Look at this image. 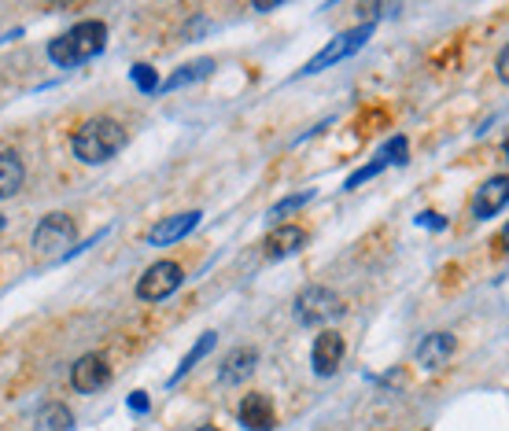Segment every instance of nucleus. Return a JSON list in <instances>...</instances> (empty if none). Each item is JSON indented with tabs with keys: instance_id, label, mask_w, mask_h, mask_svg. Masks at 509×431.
<instances>
[{
	"instance_id": "obj_1",
	"label": "nucleus",
	"mask_w": 509,
	"mask_h": 431,
	"mask_svg": "<svg viewBox=\"0 0 509 431\" xmlns=\"http://www.w3.org/2000/svg\"><path fill=\"white\" fill-rule=\"evenodd\" d=\"M104 45H107V22L85 19L48 41V59L55 67H81L89 59H97L104 52Z\"/></svg>"
},
{
	"instance_id": "obj_2",
	"label": "nucleus",
	"mask_w": 509,
	"mask_h": 431,
	"mask_svg": "<svg viewBox=\"0 0 509 431\" xmlns=\"http://www.w3.org/2000/svg\"><path fill=\"white\" fill-rule=\"evenodd\" d=\"M126 148V130H123V122H115V118H89L85 126L71 137V151H74V159L85 163V166H100L107 159H115L118 151Z\"/></svg>"
},
{
	"instance_id": "obj_3",
	"label": "nucleus",
	"mask_w": 509,
	"mask_h": 431,
	"mask_svg": "<svg viewBox=\"0 0 509 431\" xmlns=\"http://www.w3.org/2000/svg\"><path fill=\"white\" fill-rule=\"evenodd\" d=\"M344 310H347V302L333 288H321V284L303 288L295 295V302H292V317L299 325H307V328H321L328 321H340Z\"/></svg>"
},
{
	"instance_id": "obj_4",
	"label": "nucleus",
	"mask_w": 509,
	"mask_h": 431,
	"mask_svg": "<svg viewBox=\"0 0 509 431\" xmlns=\"http://www.w3.org/2000/svg\"><path fill=\"white\" fill-rule=\"evenodd\" d=\"M71 243H74V218L71 214H45L34 229V251L41 258H64L71 255Z\"/></svg>"
},
{
	"instance_id": "obj_5",
	"label": "nucleus",
	"mask_w": 509,
	"mask_h": 431,
	"mask_svg": "<svg viewBox=\"0 0 509 431\" xmlns=\"http://www.w3.org/2000/svg\"><path fill=\"white\" fill-rule=\"evenodd\" d=\"M373 30H377V22H369V19H366L362 26H354V30H347V34L333 38V41H328V45L310 59V63L303 67V74H321V71H328L333 63H344L347 55H354L358 48H362V45L373 38Z\"/></svg>"
},
{
	"instance_id": "obj_6",
	"label": "nucleus",
	"mask_w": 509,
	"mask_h": 431,
	"mask_svg": "<svg viewBox=\"0 0 509 431\" xmlns=\"http://www.w3.org/2000/svg\"><path fill=\"white\" fill-rule=\"evenodd\" d=\"M182 281H185V269L177 266V262H156V266H148L144 269V276L137 281V299L140 302H163V299H170L177 288H182Z\"/></svg>"
},
{
	"instance_id": "obj_7",
	"label": "nucleus",
	"mask_w": 509,
	"mask_h": 431,
	"mask_svg": "<svg viewBox=\"0 0 509 431\" xmlns=\"http://www.w3.org/2000/svg\"><path fill=\"white\" fill-rule=\"evenodd\" d=\"M340 365H344V335L325 328L310 347V368H314V376L325 380V376H336Z\"/></svg>"
},
{
	"instance_id": "obj_8",
	"label": "nucleus",
	"mask_w": 509,
	"mask_h": 431,
	"mask_svg": "<svg viewBox=\"0 0 509 431\" xmlns=\"http://www.w3.org/2000/svg\"><path fill=\"white\" fill-rule=\"evenodd\" d=\"M111 384V365L100 354H85L74 361V373H71V387L78 394H97L100 387Z\"/></svg>"
},
{
	"instance_id": "obj_9",
	"label": "nucleus",
	"mask_w": 509,
	"mask_h": 431,
	"mask_svg": "<svg viewBox=\"0 0 509 431\" xmlns=\"http://www.w3.org/2000/svg\"><path fill=\"white\" fill-rule=\"evenodd\" d=\"M509 203V177L505 173H495L491 181H484V189L472 196V218H495V214H502Z\"/></svg>"
},
{
	"instance_id": "obj_10",
	"label": "nucleus",
	"mask_w": 509,
	"mask_h": 431,
	"mask_svg": "<svg viewBox=\"0 0 509 431\" xmlns=\"http://www.w3.org/2000/svg\"><path fill=\"white\" fill-rule=\"evenodd\" d=\"M236 420H241V427H248V431H274L277 410L266 394H248V398H241V406H236Z\"/></svg>"
},
{
	"instance_id": "obj_11",
	"label": "nucleus",
	"mask_w": 509,
	"mask_h": 431,
	"mask_svg": "<svg viewBox=\"0 0 509 431\" xmlns=\"http://www.w3.org/2000/svg\"><path fill=\"white\" fill-rule=\"evenodd\" d=\"M454 351H458V340L451 332H432V335H425V340L417 343V365H421V368H443L446 361L454 358Z\"/></svg>"
},
{
	"instance_id": "obj_12",
	"label": "nucleus",
	"mask_w": 509,
	"mask_h": 431,
	"mask_svg": "<svg viewBox=\"0 0 509 431\" xmlns=\"http://www.w3.org/2000/svg\"><path fill=\"white\" fill-rule=\"evenodd\" d=\"M303 248H307V229L303 225H277L266 236V258H274V262L303 251Z\"/></svg>"
},
{
	"instance_id": "obj_13",
	"label": "nucleus",
	"mask_w": 509,
	"mask_h": 431,
	"mask_svg": "<svg viewBox=\"0 0 509 431\" xmlns=\"http://www.w3.org/2000/svg\"><path fill=\"white\" fill-rule=\"evenodd\" d=\"M196 225H199V210L174 214V218H163L152 232H148V243H156V248H163V243H177V240H185Z\"/></svg>"
},
{
	"instance_id": "obj_14",
	"label": "nucleus",
	"mask_w": 509,
	"mask_h": 431,
	"mask_svg": "<svg viewBox=\"0 0 509 431\" xmlns=\"http://www.w3.org/2000/svg\"><path fill=\"white\" fill-rule=\"evenodd\" d=\"M255 365H259V354H255L251 347L229 351V354L222 358V365H218V380H222L225 387H233V384H244V380H251Z\"/></svg>"
},
{
	"instance_id": "obj_15",
	"label": "nucleus",
	"mask_w": 509,
	"mask_h": 431,
	"mask_svg": "<svg viewBox=\"0 0 509 431\" xmlns=\"http://www.w3.org/2000/svg\"><path fill=\"white\" fill-rule=\"evenodd\" d=\"M26 181V163L19 151H0V199H8L22 189Z\"/></svg>"
},
{
	"instance_id": "obj_16",
	"label": "nucleus",
	"mask_w": 509,
	"mask_h": 431,
	"mask_svg": "<svg viewBox=\"0 0 509 431\" xmlns=\"http://www.w3.org/2000/svg\"><path fill=\"white\" fill-rule=\"evenodd\" d=\"M215 343H218V335H215V332H203L199 340H196V347H192V351H189V354L182 358V365L174 368V376L166 380V387H177V384H182V380L189 376V368H196V365H199V361H203L207 354L215 351Z\"/></svg>"
},
{
	"instance_id": "obj_17",
	"label": "nucleus",
	"mask_w": 509,
	"mask_h": 431,
	"mask_svg": "<svg viewBox=\"0 0 509 431\" xmlns=\"http://www.w3.org/2000/svg\"><path fill=\"white\" fill-rule=\"evenodd\" d=\"M215 71V59H196V63H189V67H177L163 85H159V92H174V89H185V85H192V81H199V78H207Z\"/></svg>"
},
{
	"instance_id": "obj_18",
	"label": "nucleus",
	"mask_w": 509,
	"mask_h": 431,
	"mask_svg": "<svg viewBox=\"0 0 509 431\" xmlns=\"http://www.w3.org/2000/svg\"><path fill=\"white\" fill-rule=\"evenodd\" d=\"M38 431H74V413L59 402H48L38 413Z\"/></svg>"
},
{
	"instance_id": "obj_19",
	"label": "nucleus",
	"mask_w": 509,
	"mask_h": 431,
	"mask_svg": "<svg viewBox=\"0 0 509 431\" xmlns=\"http://www.w3.org/2000/svg\"><path fill=\"white\" fill-rule=\"evenodd\" d=\"M310 199H314V189H307V192H295V196L281 199V203H277L274 210L266 214V218H269V222H277V218H284V214H292V210H303V207H307Z\"/></svg>"
},
{
	"instance_id": "obj_20",
	"label": "nucleus",
	"mask_w": 509,
	"mask_h": 431,
	"mask_svg": "<svg viewBox=\"0 0 509 431\" xmlns=\"http://www.w3.org/2000/svg\"><path fill=\"white\" fill-rule=\"evenodd\" d=\"M384 166H392V163H387L384 156H377V159H373V163H366L362 170H354V173H351V177L344 181V189H347V192H354V189H358V184H366V181H373V177H377V173H380Z\"/></svg>"
},
{
	"instance_id": "obj_21",
	"label": "nucleus",
	"mask_w": 509,
	"mask_h": 431,
	"mask_svg": "<svg viewBox=\"0 0 509 431\" xmlns=\"http://www.w3.org/2000/svg\"><path fill=\"white\" fill-rule=\"evenodd\" d=\"M130 81L140 92H159V74H156V67H148V63H133L130 67Z\"/></svg>"
},
{
	"instance_id": "obj_22",
	"label": "nucleus",
	"mask_w": 509,
	"mask_h": 431,
	"mask_svg": "<svg viewBox=\"0 0 509 431\" xmlns=\"http://www.w3.org/2000/svg\"><path fill=\"white\" fill-rule=\"evenodd\" d=\"M380 156H384L387 163H406V137H395V140H387Z\"/></svg>"
},
{
	"instance_id": "obj_23",
	"label": "nucleus",
	"mask_w": 509,
	"mask_h": 431,
	"mask_svg": "<svg viewBox=\"0 0 509 431\" xmlns=\"http://www.w3.org/2000/svg\"><path fill=\"white\" fill-rule=\"evenodd\" d=\"M126 406H130L137 417H144V413H148V394H144V391H133V394L126 398Z\"/></svg>"
},
{
	"instance_id": "obj_24",
	"label": "nucleus",
	"mask_w": 509,
	"mask_h": 431,
	"mask_svg": "<svg viewBox=\"0 0 509 431\" xmlns=\"http://www.w3.org/2000/svg\"><path fill=\"white\" fill-rule=\"evenodd\" d=\"M495 71H498V78H502V81L509 78V48H502V52H498V63H495Z\"/></svg>"
},
{
	"instance_id": "obj_25",
	"label": "nucleus",
	"mask_w": 509,
	"mask_h": 431,
	"mask_svg": "<svg viewBox=\"0 0 509 431\" xmlns=\"http://www.w3.org/2000/svg\"><path fill=\"white\" fill-rule=\"evenodd\" d=\"M417 225H432V229H443L446 222L439 218V214H417Z\"/></svg>"
},
{
	"instance_id": "obj_26",
	"label": "nucleus",
	"mask_w": 509,
	"mask_h": 431,
	"mask_svg": "<svg viewBox=\"0 0 509 431\" xmlns=\"http://www.w3.org/2000/svg\"><path fill=\"white\" fill-rule=\"evenodd\" d=\"M196 431H218V427H211V424H203V427H196Z\"/></svg>"
},
{
	"instance_id": "obj_27",
	"label": "nucleus",
	"mask_w": 509,
	"mask_h": 431,
	"mask_svg": "<svg viewBox=\"0 0 509 431\" xmlns=\"http://www.w3.org/2000/svg\"><path fill=\"white\" fill-rule=\"evenodd\" d=\"M0 229H4V218H0Z\"/></svg>"
}]
</instances>
